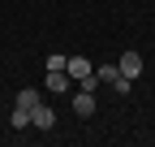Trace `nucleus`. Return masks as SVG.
<instances>
[{"label": "nucleus", "mask_w": 155, "mask_h": 147, "mask_svg": "<svg viewBox=\"0 0 155 147\" xmlns=\"http://www.w3.org/2000/svg\"><path fill=\"white\" fill-rule=\"evenodd\" d=\"M69 69H48V91H56V95H61V91H69Z\"/></svg>", "instance_id": "nucleus-5"}, {"label": "nucleus", "mask_w": 155, "mask_h": 147, "mask_svg": "<svg viewBox=\"0 0 155 147\" xmlns=\"http://www.w3.org/2000/svg\"><path fill=\"white\" fill-rule=\"evenodd\" d=\"M73 113L78 117H91L95 113V91H78V95H73Z\"/></svg>", "instance_id": "nucleus-4"}, {"label": "nucleus", "mask_w": 155, "mask_h": 147, "mask_svg": "<svg viewBox=\"0 0 155 147\" xmlns=\"http://www.w3.org/2000/svg\"><path fill=\"white\" fill-rule=\"evenodd\" d=\"M30 125H35V130H52V125H56V113H52V108H48L43 100H39V104L30 108Z\"/></svg>", "instance_id": "nucleus-1"}, {"label": "nucleus", "mask_w": 155, "mask_h": 147, "mask_svg": "<svg viewBox=\"0 0 155 147\" xmlns=\"http://www.w3.org/2000/svg\"><path fill=\"white\" fill-rule=\"evenodd\" d=\"M65 69H69V78H73V82H82V78H91V74H95V65H91L86 56H69Z\"/></svg>", "instance_id": "nucleus-2"}, {"label": "nucleus", "mask_w": 155, "mask_h": 147, "mask_svg": "<svg viewBox=\"0 0 155 147\" xmlns=\"http://www.w3.org/2000/svg\"><path fill=\"white\" fill-rule=\"evenodd\" d=\"M39 100H43V95H39L35 87H22V91H17V100H13V104H22V108H35Z\"/></svg>", "instance_id": "nucleus-6"}, {"label": "nucleus", "mask_w": 155, "mask_h": 147, "mask_svg": "<svg viewBox=\"0 0 155 147\" xmlns=\"http://www.w3.org/2000/svg\"><path fill=\"white\" fill-rule=\"evenodd\" d=\"M13 130H26V125H30V108H22V104H13Z\"/></svg>", "instance_id": "nucleus-7"}, {"label": "nucleus", "mask_w": 155, "mask_h": 147, "mask_svg": "<svg viewBox=\"0 0 155 147\" xmlns=\"http://www.w3.org/2000/svg\"><path fill=\"white\" fill-rule=\"evenodd\" d=\"M65 61H69V56H61V52H52V56L43 61V69H65Z\"/></svg>", "instance_id": "nucleus-10"}, {"label": "nucleus", "mask_w": 155, "mask_h": 147, "mask_svg": "<svg viewBox=\"0 0 155 147\" xmlns=\"http://www.w3.org/2000/svg\"><path fill=\"white\" fill-rule=\"evenodd\" d=\"M116 69H121L125 78H138V74H142V56H138V52H121V61H116Z\"/></svg>", "instance_id": "nucleus-3"}, {"label": "nucleus", "mask_w": 155, "mask_h": 147, "mask_svg": "<svg viewBox=\"0 0 155 147\" xmlns=\"http://www.w3.org/2000/svg\"><path fill=\"white\" fill-rule=\"evenodd\" d=\"M116 74H121V69H116V65H99V69H95V78H99V82H112V78H116Z\"/></svg>", "instance_id": "nucleus-8"}, {"label": "nucleus", "mask_w": 155, "mask_h": 147, "mask_svg": "<svg viewBox=\"0 0 155 147\" xmlns=\"http://www.w3.org/2000/svg\"><path fill=\"white\" fill-rule=\"evenodd\" d=\"M129 87H134V78H125V74L112 78V91H121V95H129Z\"/></svg>", "instance_id": "nucleus-9"}]
</instances>
